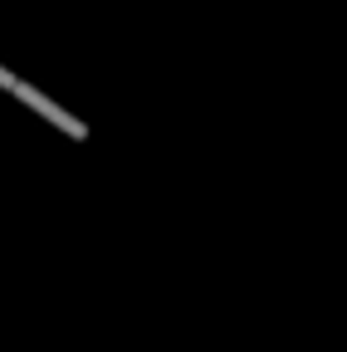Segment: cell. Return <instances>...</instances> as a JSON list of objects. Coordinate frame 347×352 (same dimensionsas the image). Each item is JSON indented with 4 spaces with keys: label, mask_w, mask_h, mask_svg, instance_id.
I'll return each instance as SVG.
<instances>
[{
    "label": "cell",
    "mask_w": 347,
    "mask_h": 352,
    "mask_svg": "<svg viewBox=\"0 0 347 352\" xmlns=\"http://www.w3.org/2000/svg\"><path fill=\"white\" fill-rule=\"evenodd\" d=\"M0 88H5V94H15V98H20L30 113H39L45 122H54V127L64 132V138H74V142H89V127H83V122H78L69 108H59L49 94H39L34 83H25V78H20V74H10L5 64H0Z\"/></svg>",
    "instance_id": "1"
}]
</instances>
